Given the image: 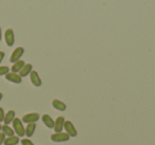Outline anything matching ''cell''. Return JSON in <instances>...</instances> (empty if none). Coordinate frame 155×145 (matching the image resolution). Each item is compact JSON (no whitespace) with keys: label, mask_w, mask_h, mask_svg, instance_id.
I'll use <instances>...</instances> for the list:
<instances>
[{"label":"cell","mask_w":155,"mask_h":145,"mask_svg":"<svg viewBox=\"0 0 155 145\" xmlns=\"http://www.w3.org/2000/svg\"><path fill=\"white\" fill-rule=\"evenodd\" d=\"M12 124H13L14 132H16L18 137H24L25 136V127H24V125H22L21 120H19L18 118H15V119L13 120V122H12Z\"/></svg>","instance_id":"6da1fadb"},{"label":"cell","mask_w":155,"mask_h":145,"mask_svg":"<svg viewBox=\"0 0 155 145\" xmlns=\"http://www.w3.org/2000/svg\"><path fill=\"white\" fill-rule=\"evenodd\" d=\"M69 138H70V137H69L66 132H55V134H53L51 137H50L51 141L58 142H58H66V141L69 140Z\"/></svg>","instance_id":"7a4b0ae2"},{"label":"cell","mask_w":155,"mask_h":145,"mask_svg":"<svg viewBox=\"0 0 155 145\" xmlns=\"http://www.w3.org/2000/svg\"><path fill=\"white\" fill-rule=\"evenodd\" d=\"M64 129H65L66 134H68L69 137H75L78 134L77 129H75V127L73 126V124L71 123L70 121H65Z\"/></svg>","instance_id":"3957f363"},{"label":"cell","mask_w":155,"mask_h":145,"mask_svg":"<svg viewBox=\"0 0 155 145\" xmlns=\"http://www.w3.org/2000/svg\"><path fill=\"white\" fill-rule=\"evenodd\" d=\"M24 52H25V50H24V48H22V47L16 48V49L13 51V53H12L11 57H10V62L13 63V64H14V63H16V62H18V60H20L19 58L22 56Z\"/></svg>","instance_id":"277c9868"},{"label":"cell","mask_w":155,"mask_h":145,"mask_svg":"<svg viewBox=\"0 0 155 145\" xmlns=\"http://www.w3.org/2000/svg\"><path fill=\"white\" fill-rule=\"evenodd\" d=\"M39 119V114L37 112H32V113H28V114H25L22 117V122L25 123H36V121H38Z\"/></svg>","instance_id":"5b68a950"},{"label":"cell","mask_w":155,"mask_h":145,"mask_svg":"<svg viewBox=\"0 0 155 145\" xmlns=\"http://www.w3.org/2000/svg\"><path fill=\"white\" fill-rule=\"evenodd\" d=\"M64 124H65L64 117H58V119H56L55 121H54L53 130L55 132H62V130L64 129Z\"/></svg>","instance_id":"8992f818"},{"label":"cell","mask_w":155,"mask_h":145,"mask_svg":"<svg viewBox=\"0 0 155 145\" xmlns=\"http://www.w3.org/2000/svg\"><path fill=\"white\" fill-rule=\"evenodd\" d=\"M30 79H31V83H32L33 86H35V87H41V79L36 71L32 70V72L30 73Z\"/></svg>","instance_id":"52a82bcc"},{"label":"cell","mask_w":155,"mask_h":145,"mask_svg":"<svg viewBox=\"0 0 155 145\" xmlns=\"http://www.w3.org/2000/svg\"><path fill=\"white\" fill-rule=\"evenodd\" d=\"M5 43H7V45L9 46V47H12V46L14 45L15 39H14V32L12 29H8V30L5 31Z\"/></svg>","instance_id":"ba28073f"},{"label":"cell","mask_w":155,"mask_h":145,"mask_svg":"<svg viewBox=\"0 0 155 145\" xmlns=\"http://www.w3.org/2000/svg\"><path fill=\"white\" fill-rule=\"evenodd\" d=\"M5 79H7V81L12 82V83H14V84H21V82H22V79L20 77V75L17 74V73H13V72L8 73V74L5 75Z\"/></svg>","instance_id":"9c48e42d"},{"label":"cell","mask_w":155,"mask_h":145,"mask_svg":"<svg viewBox=\"0 0 155 145\" xmlns=\"http://www.w3.org/2000/svg\"><path fill=\"white\" fill-rule=\"evenodd\" d=\"M35 129H36V123H29L27 127L25 128V136H27L28 138L32 137Z\"/></svg>","instance_id":"30bf717a"},{"label":"cell","mask_w":155,"mask_h":145,"mask_svg":"<svg viewBox=\"0 0 155 145\" xmlns=\"http://www.w3.org/2000/svg\"><path fill=\"white\" fill-rule=\"evenodd\" d=\"M41 120H43V123L45 124L48 128H51L52 129V128L54 127V121L49 114H44L43 118H41Z\"/></svg>","instance_id":"8fae6325"},{"label":"cell","mask_w":155,"mask_h":145,"mask_svg":"<svg viewBox=\"0 0 155 145\" xmlns=\"http://www.w3.org/2000/svg\"><path fill=\"white\" fill-rule=\"evenodd\" d=\"M32 69H33L32 65H31V64H26L24 66V68L19 71L20 77H25V76H27V75H29L31 72H32Z\"/></svg>","instance_id":"7c38bea8"},{"label":"cell","mask_w":155,"mask_h":145,"mask_svg":"<svg viewBox=\"0 0 155 145\" xmlns=\"http://www.w3.org/2000/svg\"><path fill=\"white\" fill-rule=\"evenodd\" d=\"M14 119H15V111H14V110H9L7 113H5L3 122H5V125H9L10 123H12V122H13Z\"/></svg>","instance_id":"4fadbf2b"},{"label":"cell","mask_w":155,"mask_h":145,"mask_svg":"<svg viewBox=\"0 0 155 145\" xmlns=\"http://www.w3.org/2000/svg\"><path fill=\"white\" fill-rule=\"evenodd\" d=\"M25 65H26V64H25L24 60H18V62L14 63V65L12 66V68H11V71H12L13 73L19 72V71L21 70L22 68H24Z\"/></svg>","instance_id":"5bb4252c"},{"label":"cell","mask_w":155,"mask_h":145,"mask_svg":"<svg viewBox=\"0 0 155 145\" xmlns=\"http://www.w3.org/2000/svg\"><path fill=\"white\" fill-rule=\"evenodd\" d=\"M52 106H53L56 110H60V111L66 110V104L63 103V102H61L60 100H53L52 101Z\"/></svg>","instance_id":"9a60e30c"},{"label":"cell","mask_w":155,"mask_h":145,"mask_svg":"<svg viewBox=\"0 0 155 145\" xmlns=\"http://www.w3.org/2000/svg\"><path fill=\"white\" fill-rule=\"evenodd\" d=\"M19 142V138L16 136H12V137H8L5 140V145H16Z\"/></svg>","instance_id":"2e32d148"},{"label":"cell","mask_w":155,"mask_h":145,"mask_svg":"<svg viewBox=\"0 0 155 145\" xmlns=\"http://www.w3.org/2000/svg\"><path fill=\"white\" fill-rule=\"evenodd\" d=\"M1 132L5 134V137H12L14 136V130L13 128H11L9 125H2L1 126Z\"/></svg>","instance_id":"e0dca14e"},{"label":"cell","mask_w":155,"mask_h":145,"mask_svg":"<svg viewBox=\"0 0 155 145\" xmlns=\"http://www.w3.org/2000/svg\"><path fill=\"white\" fill-rule=\"evenodd\" d=\"M9 71H10L9 67L1 66V67H0V76H1V75H7L8 73H9Z\"/></svg>","instance_id":"ac0fdd59"},{"label":"cell","mask_w":155,"mask_h":145,"mask_svg":"<svg viewBox=\"0 0 155 145\" xmlns=\"http://www.w3.org/2000/svg\"><path fill=\"white\" fill-rule=\"evenodd\" d=\"M21 144L22 145H34L32 143V141H30L29 139H22V140H21Z\"/></svg>","instance_id":"d6986e66"},{"label":"cell","mask_w":155,"mask_h":145,"mask_svg":"<svg viewBox=\"0 0 155 145\" xmlns=\"http://www.w3.org/2000/svg\"><path fill=\"white\" fill-rule=\"evenodd\" d=\"M5 111H3V108L2 107H0V122H3V120H5Z\"/></svg>","instance_id":"ffe728a7"},{"label":"cell","mask_w":155,"mask_h":145,"mask_svg":"<svg viewBox=\"0 0 155 145\" xmlns=\"http://www.w3.org/2000/svg\"><path fill=\"white\" fill-rule=\"evenodd\" d=\"M5 134H3V132H0V145H2L3 143H5Z\"/></svg>","instance_id":"44dd1931"},{"label":"cell","mask_w":155,"mask_h":145,"mask_svg":"<svg viewBox=\"0 0 155 145\" xmlns=\"http://www.w3.org/2000/svg\"><path fill=\"white\" fill-rule=\"evenodd\" d=\"M3 58H5V52L0 51V64H1V62L3 60Z\"/></svg>","instance_id":"7402d4cb"},{"label":"cell","mask_w":155,"mask_h":145,"mask_svg":"<svg viewBox=\"0 0 155 145\" xmlns=\"http://www.w3.org/2000/svg\"><path fill=\"white\" fill-rule=\"evenodd\" d=\"M2 98H3V94H2V93H1V92H0V101L2 100Z\"/></svg>","instance_id":"603a6c76"},{"label":"cell","mask_w":155,"mask_h":145,"mask_svg":"<svg viewBox=\"0 0 155 145\" xmlns=\"http://www.w3.org/2000/svg\"><path fill=\"white\" fill-rule=\"evenodd\" d=\"M1 37H2V33H1V28H0V40H1Z\"/></svg>","instance_id":"cb8c5ba5"},{"label":"cell","mask_w":155,"mask_h":145,"mask_svg":"<svg viewBox=\"0 0 155 145\" xmlns=\"http://www.w3.org/2000/svg\"><path fill=\"white\" fill-rule=\"evenodd\" d=\"M0 132H1V125H0Z\"/></svg>","instance_id":"d4e9b609"}]
</instances>
